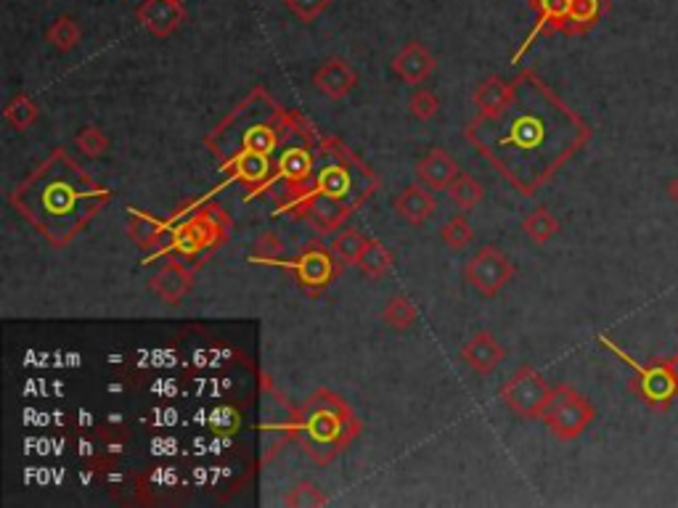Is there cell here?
Instances as JSON below:
<instances>
[{"mask_svg": "<svg viewBox=\"0 0 678 508\" xmlns=\"http://www.w3.org/2000/svg\"><path fill=\"white\" fill-rule=\"evenodd\" d=\"M324 400H326V395H321V400L313 397L299 418L305 448L318 461H329L335 453L344 450V445H350V440L361 429L342 400L337 397H329V403H324Z\"/></svg>", "mask_w": 678, "mask_h": 508, "instance_id": "1", "label": "cell"}, {"mask_svg": "<svg viewBox=\"0 0 678 508\" xmlns=\"http://www.w3.org/2000/svg\"><path fill=\"white\" fill-rule=\"evenodd\" d=\"M602 344L607 350H612L623 363H629L636 379H633V392L652 408V411H668L674 406V400L678 397V376L674 358H657L652 363H638L630 355H626L620 347H615L612 339L602 336Z\"/></svg>", "mask_w": 678, "mask_h": 508, "instance_id": "2", "label": "cell"}, {"mask_svg": "<svg viewBox=\"0 0 678 508\" xmlns=\"http://www.w3.org/2000/svg\"><path fill=\"white\" fill-rule=\"evenodd\" d=\"M593 416H596V411L588 397H583L581 392L573 389L570 384H559V387H554L551 400H549L540 421L549 426V432L557 440L570 442V440H578L591 426Z\"/></svg>", "mask_w": 678, "mask_h": 508, "instance_id": "3", "label": "cell"}, {"mask_svg": "<svg viewBox=\"0 0 678 508\" xmlns=\"http://www.w3.org/2000/svg\"><path fill=\"white\" fill-rule=\"evenodd\" d=\"M554 387L531 366L517 369L501 387V400L509 411H514L522 418H540L549 400H551Z\"/></svg>", "mask_w": 678, "mask_h": 508, "instance_id": "4", "label": "cell"}, {"mask_svg": "<svg viewBox=\"0 0 678 508\" xmlns=\"http://www.w3.org/2000/svg\"><path fill=\"white\" fill-rule=\"evenodd\" d=\"M467 281L487 299L498 297V291L514 278V263L498 249V246H483L464 268Z\"/></svg>", "mask_w": 678, "mask_h": 508, "instance_id": "5", "label": "cell"}, {"mask_svg": "<svg viewBox=\"0 0 678 508\" xmlns=\"http://www.w3.org/2000/svg\"><path fill=\"white\" fill-rule=\"evenodd\" d=\"M335 252H326L318 244H310L299 252L297 263H294V278L297 283L310 291V294H321L332 278H335Z\"/></svg>", "mask_w": 678, "mask_h": 508, "instance_id": "6", "label": "cell"}, {"mask_svg": "<svg viewBox=\"0 0 678 508\" xmlns=\"http://www.w3.org/2000/svg\"><path fill=\"white\" fill-rule=\"evenodd\" d=\"M226 241V220L220 215H196L194 220H189L178 236H175V244L181 252L192 254V252H201V249H212L218 244Z\"/></svg>", "mask_w": 678, "mask_h": 508, "instance_id": "7", "label": "cell"}, {"mask_svg": "<svg viewBox=\"0 0 678 508\" xmlns=\"http://www.w3.org/2000/svg\"><path fill=\"white\" fill-rule=\"evenodd\" d=\"M183 19H186L183 3H175V0H144L138 8L141 27L154 38L175 35L178 27L183 24Z\"/></svg>", "mask_w": 678, "mask_h": 508, "instance_id": "8", "label": "cell"}, {"mask_svg": "<svg viewBox=\"0 0 678 508\" xmlns=\"http://www.w3.org/2000/svg\"><path fill=\"white\" fill-rule=\"evenodd\" d=\"M313 85L324 93L326 98H332V101H342V98H347L350 93L355 91V85H358V75H355V69L350 67V61H344V58L335 56V58H326V61L316 69V75H313Z\"/></svg>", "mask_w": 678, "mask_h": 508, "instance_id": "9", "label": "cell"}, {"mask_svg": "<svg viewBox=\"0 0 678 508\" xmlns=\"http://www.w3.org/2000/svg\"><path fill=\"white\" fill-rule=\"evenodd\" d=\"M461 358H464V363H467L469 369L477 370V373H483V376H487V373H493V370L504 363L506 350L501 347V342H498L493 334H487V331H477V334H472V336L464 342V347H461Z\"/></svg>", "mask_w": 678, "mask_h": 508, "instance_id": "10", "label": "cell"}, {"mask_svg": "<svg viewBox=\"0 0 678 508\" xmlns=\"http://www.w3.org/2000/svg\"><path fill=\"white\" fill-rule=\"evenodd\" d=\"M148 289L165 305H181L189 297V291L194 289V273L189 268H183L181 263H167L156 271V276L151 278Z\"/></svg>", "mask_w": 678, "mask_h": 508, "instance_id": "11", "label": "cell"}, {"mask_svg": "<svg viewBox=\"0 0 678 508\" xmlns=\"http://www.w3.org/2000/svg\"><path fill=\"white\" fill-rule=\"evenodd\" d=\"M437 61L435 56L430 53V48L422 43H408L395 58H392V69L395 75L408 83V85H424V80L435 72Z\"/></svg>", "mask_w": 678, "mask_h": 508, "instance_id": "12", "label": "cell"}, {"mask_svg": "<svg viewBox=\"0 0 678 508\" xmlns=\"http://www.w3.org/2000/svg\"><path fill=\"white\" fill-rule=\"evenodd\" d=\"M430 191H433V188H427V185L422 183H414L408 185V188H403V191L397 193V199H395V212H397V218L406 220L408 226H422V223H427L437 209L435 196H433Z\"/></svg>", "mask_w": 678, "mask_h": 508, "instance_id": "13", "label": "cell"}, {"mask_svg": "<svg viewBox=\"0 0 678 508\" xmlns=\"http://www.w3.org/2000/svg\"><path fill=\"white\" fill-rule=\"evenodd\" d=\"M459 165H456V159L448 154V151H442V148H433L419 165H416V178H419V183L427 185V188H433V191H448L451 183L459 178Z\"/></svg>", "mask_w": 678, "mask_h": 508, "instance_id": "14", "label": "cell"}, {"mask_svg": "<svg viewBox=\"0 0 678 508\" xmlns=\"http://www.w3.org/2000/svg\"><path fill=\"white\" fill-rule=\"evenodd\" d=\"M509 101H512V85L504 83L498 75L487 77L483 85L475 91V106L483 111L485 117L504 114V109H509Z\"/></svg>", "mask_w": 678, "mask_h": 508, "instance_id": "15", "label": "cell"}, {"mask_svg": "<svg viewBox=\"0 0 678 508\" xmlns=\"http://www.w3.org/2000/svg\"><path fill=\"white\" fill-rule=\"evenodd\" d=\"M570 5H573V0H533V8L538 11V27L525 40V48L546 30H562L570 16Z\"/></svg>", "mask_w": 678, "mask_h": 508, "instance_id": "16", "label": "cell"}, {"mask_svg": "<svg viewBox=\"0 0 678 508\" xmlns=\"http://www.w3.org/2000/svg\"><path fill=\"white\" fill-rule=\"evenodd\" d=\"M392 265H395V257L379 238H369L355 263V268L369 278H385L392 271Z\"/></svg>", "mask_w": 678, "mask_h": 508, "instance_id": "17", "label": "cell"}, {"mask_svg": "<svg viewBox=\"0 0 678 508\" xmlns=\"http://www.w3.org/2000/svg\"><path fill=\"white\" fill-rule=\"evenodd\" d=\"M308 215H310V220H313V226L318 231H335L339 223L347 220V207L339 204V199H335V196H326V193L318 191V196L310 201Z\"/></svg>", "mask_w": 678, "mask_h": 508, "instance_id": "18", "label": "cell"}, {"mask_svg": "<svg viewBox=\"0 0 678 508\" xmlns=\"http://www.w3.org/2000/svg\"><path fill=\"white\" fill-rule=\"evenodd\" d=\"M128 236L141 249H156L165 238V223L159 218L146 215V212H133L128 218Z\"/></svg>", "mask_w": 678, "mask_h": 508, "instance_id": "19", "label": "cell"}, {"mask_svg": "<svg viewBox=\"0 0 678 508\" xmlns=\"http://www.w3.org/2000/svg\"><path fill=\"white\" fill-rule=\"evenodd\" d=\"M522 233L533 241V244H549L557 233H559V220L551 209L546 207H535L525 218H522Z\"/></svg>", "mask_w": 678, "mask_h": 508, "instance_id": "20", "label": "cell"}, {"mask_svg": "<svg viewBox=\"0 0 678 508\" xmlns=\"http://www.w3.org/2000/svg\"><path fill=\"white\" fill-rule=\"evenodd\" d=\"M602 11H604V0H573L570 16H567L562 32H567V35L588 32V30L599 22Z\"/></svg>", "mask_w": 678, "mask_h": 508, "instance_id": "21", "label": "cell"}, {"mask_svg": "<svg viewBox=\"0 0 678 508\" xmlns=\"http://www.w3.org/2000/svg\"><path fill=\"white\" fill-rule=\"evenodd\" d=\"M3 117H5V122H8L16 133H27V130L35 125V120H38V103H35L27 93H16V95L5 103Z\"/></svg>", "mask_w": 678, "mask_h": 508, "instance_id": "22", "label": "cell"}, {"mask_svg": "<svg viewBox=\"0 0 678 508\" xmlns=\"http://www.w3.org/2000/svg\"><path fill=\"white\" fill-rule=\"evenodd\" d=\"M382 321L392 331H408V328H414V324L419 321V310H416V305L408 297L395 294V297H389L388 305L382 307Z\"/></svg>", "mask_w": 678, "mask_h": 508, "instance_id": "23", "label": "cell"}, {"mask_svg": "<svg viewBox=\"0 0 678 508\" xmlns=\"http://www.w3.org/2000/svg\"><path fill=\"white\" fill-rule=\"evenodd\" d=\"M80 38H83V32H80L77 22H75L72 16H58V19H53L49 24V30H46V40H49L50 46L56 48L58 53L75 50V48L80 46Z\"/></svg>", "mask_w": 678, "mask_h": 508, "instance_id": "24", "label": "cell"}, {"mask_svg": "<svg viewBox=\"0 0 678 508\" xmlns=\"http://www.w3.org/2000/svg\"><path fill=\"white\" fill-rule=\"evenodd\" d=\"M366 241H369V238H366L363 233L347 228V231L335 236L332 252H335V257H337L342 265H355L358 257H361V252H363V246H366Z\"/></svg>", "mask_w": 678, "mask_h": 508, "instance_id": "25", "label": "cell"}, {"mask_svg": "<svg viewBox=\"0 0 678 508\" xmlns=\"http://www.w3.org/2000/svg\"><path fill=\"white\" fill-rule=\"evenodd\" d=\"M448 193H451L453 204H459L461 209H472V207H477L483 201L485 191L477 178H472L467 173H459V178L451 183Z\"/></svg>", "mask_w": 678, "mask_h": 508, "instance_id": "26", "label": "cell"}, {"mask_svg": "<svg viewBox=\"0 0 678 508\" xmlns=\"http://www.w3.org/2000/svg\"><path fill=\"white\" fill-rule=\"evenodd\" d=\"M281 504L290 508H318L326 506L329 498H326L313 482H297V485H291L290 490H287V495H284Z\"/></svg>", "mask_w": 678, "mask_h": 508, "instance_id": "27", "label": "cell"}, {"mask_svg": "<svg viewBox=\"0 0 678 508\" xmlns=\"http://www.w3.org/2000/svg\"><path fill=\"white\" fill-rule=\"evenodd\" d=\"M310 154L308 151H302V148H290V151H284L281 154V159H279V173L284 175V178H290L291 183H302L308 175H310Z\"/></svg>", "mask_w": 678, "mask_h": 508, "instance_id": "28", "label": "cell"}, {"mask_svg": "<svg viewBox=\"0 0 678 508\" xmlns=\"http://www.w3.org/2000/svg\"><path fill=\"white\" fill-rule=\"evenodd\" d=\"M440 238H442V244L448 246V249H453V252H459V249H464L467 244H472V238H475V228L467 223V218L464 215H453L442 228H440Z\"/></svg>", "mask_w": 678, "mask_h": 508, "instance_id": "29", "label": "cell"}, {"mask_svg": "<svg viewBox=\"0 0 678 508\" xmlns=\"http://www.w3.org/2000/svg\"><path fill=\"white\" fill-rule=\"evenodd\" d=\"M234 165H236L239 175L249 183H260L268 175V154H260V151H252V148L242 151L234 159Z\"/></svg>", "mask_w": 678, "mask_h": 508, "instance_id": "30", "label": "cell"}, {"mask_svg": "<svg viewBox=\"0 0 678 508\" xmlns=\"http://www.w3.org/2000/svg\"><path fill=\"white\" fill-rule=\"evenodd\" d=\"M408 111L422 122L435 120L437 111H440V95L430 88H416L408 95Z\"/></svg>", "mask_w": 678, "mask_h": 508, "instance_id": "31", "label": "cell"}, {"mask_svg": "<svg viewBox=\"0 0 678 508\" xmlns=\"http://www.w3.org/2000/svg\"><path fill=\"white\" fill-rule=\"evenodd\" d=\"M287 246H284V238L276 231H263L257 236L254 246H252V257L254 260H265V263H273L279 257H284Z\"/></svg>", "mask_w": 678, "mask_h": 508, "instance_id": "32", "label": "cell"}, {"mask_svg": "<svg viewBox=\"0 0 678 508\" xmlns=\"http://www.w3.org/2000/svg\"><path fill=\"white\" fill-rule=\"evenodd\" d=\"M77 148L88 156V159H98V156H103L106 154V148H109V138L103 136V130L96 128V125H85L80 133H77Z\"/></svg>", "mask_w": 678, "mask_h": 508, "instance_id": "33", "label": "cell"}, {"mask_svg": "<svg viewBox=\"0 0 678 508\" xmlns=\"http://www.w3.org/2000/svg\"><path fill=\"white\" fill-rule=\"evenodd\" d=\"M350 188V178L342 167H326L321 175H318V191L326 193V196H344V191Z\"/></svg>", "mask_w": 678, "mask_h": 508, "instance_id": "34", "label": "cell"}, {"mask_svg": "<svg viewBox=\"0 0 678 508\" xmlns=\"http://www.w3.org/2000/svg\"><path fill=\"white\" fill-rule=\"evenodd\" d=\"M329 3L332 0H284V5L290 8L302 24H313L329 8Z\"/></svg>", "mask_w": 678, "mask_h": 508, "instance_id": "35", "label": "cell"}, {"mask_svg": "<svg viewBox=\"0 0 678 508\" xmlns=\"http://www.w3.org/2000/svg\"><path fill=\"white\" fill-rule=\"evenodd\" d=\"M665 193H668V199H671L674 204H678V175H674V178L668 181V185H665Z\"/></svg>", "mask_w": 678, "mask_h": 508, "instance_id": "36", "label": "cell"}, {"mask_svg": "<svg viewBox=\"0 0 678 508\" xmlns=\"http://www.w3.org/2000/svg\"><path fill=\"white\" fill-rule=\"evenodd\" d=\"M674 366H676V376H678V352L674 355Z\"/></svg>", "mask_w": 678, "mask_h": 508, "instance_id": "37", "label": "cell"}, {"mask_svg": "<svg viewBox=\"0 0 678 508\" xmlns=\"http://www.w3.org/2000/svg\"><path fill=\"white\" fill-rule=\"evenodd\" d=\"M175 3H186V0H175Z\"/></svg>", "mask_w": 678, "mask_h": 508, "instance_id": "38", "label": "cell"}]
</instances>
